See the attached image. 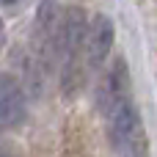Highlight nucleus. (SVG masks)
<instances>
[{"label": "nucleus", "mask_w": 157, "mask_h": 157, "mask_svg": "<svg viewBox=\"0 0 157 157\" xmlns=\"http://www.w3.org/2000/svg\"><path fill=\"white\" fill-rule=\"evenodd\" d=\"M102 110L108 119V138L113 146V157H149L146 132L132 97L113 99L102 105Z\"/></svg>", "instance_id": "nucleus-1"}, {"label": "nucleus", "mask_w": 157, "mask_h": 157, "mask_svg": "<svg viewBox=\"0 0 157 157\" xmlns=\"http://www.w3.org/2000/svg\"><path fill=\"white\" fill-rule=\"evenodd\" d=\"M113 39H116V30H113V19L108 14H97L91 22H88V30H86V58L91 66H99L105 63L110 47H113Z\"/></svg>", "instance_id": "nucleus-2"}, {"label": "nucleus", "mask_w": 157, "mask_h": 157, "mask_svg": "<svg viewBox=\"0 0 157 157\" xmlns=\"http://www.w3.org/2000/svg\"><path fill=\"white\" fill-rule=\"evenodd\" d=\"M25 94L11 75H0V127H17L25 119Z\"/></svg>", "instance_id": "nucleus-3"}, {"label": "nucleus", "mask_w": 157, "mask_h": 157, "mask_svg": "<svg viewBox=\"0 0 157 157\" xmlns=\"http://www.w3.org/2000/svg\"><path fill=\"white\" fill-rule=\"evenodd\" d=\"M86 30H88V22H86L83 8H69L66 19L61 22V30H58V44H61L66 61H72L75 52L80 50V44L86 41Z\"/></svg>", "instance_id": "nucleus-4"}, {"label": "nucleus", "mask_w": 157, "mask_h": 157, "mask_svg": "<svg viewBox=\"0 0 157 157\" xmlns=\"http://www.w3.org/2000/svg\"><path fill=\"white\" fill-rule=\"evenodd\" d=\"M124 97H130V66L119 55V58H113V63L108 69V80H105V88L99 94V102L108 105V102L124 99Z\"/></svg>", "instance_id": "nucleus-5"}, {"label": "nucleus", "mask_w": 157, "mask_h": 157, "mask_svg": "<svg viewBox=\"0 0 157 157\" xmlns=\"http://www.w3.org/2000/svg\"><path fill=\"white\" fill-rule=\"evenodd\" d=\"M0 157H17V146L0 135Z\"/></svg>", "instance_id": "nucleus-6"}, {"label": "nucleus", "mask_w": 157, "mask_h": 157, "mask_svg": "<svg viewBox=\"0 0 157 157\" xmlns=\"http://www.w3.org/2000/svg\"><path fill=\"white\" fill-rule=\"evenodd\" d=\"M3 3H6V6H11V3H17V0H3Z\"/></svg>", "instance_id": "nucleus-7"}, {"label": "nucleus", "mask_w": 157, "mask_h": 157, "mask_svg": "<svg viewBox=\"0 0 157 157\" xmlns=\"http://www.w3.org/2000/svg\"><path fill=\"white\" fill-rule=\"evenodd\" d=\"M0 36H3V22H0Z\"/></svg>", "instance_id": "nucleus-8"}]
</instances>
